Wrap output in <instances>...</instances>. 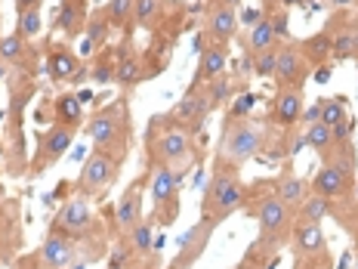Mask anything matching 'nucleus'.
Segmentation results:
<instances>
[{
	"label": "nucleus",
	"instance_id": "nucleus-10",
	"mask_svg": "<svg viewBox=\"0 0 358 269\" xmlns=\"http://www.w3.org/2000/svg\"><path fill=\"white\" fill-rule=\"evenodd\" d=\"M93 226V211H90L87 198L84 195H74L62 205V211H59L56 223L50 233H59V235H69V238H80L87 233V229Z\"/></svg>",
	"mask_w": 358,
	"mask_h": 269
},
{
	"label": "nucleus",
	"instance_id": "nucleus-21",
	"mask_svg": "<svg viewBox=\"0 0 358 269\" xmlns=\"http://www.w3.org/2000/svg\"><path fill=\"white\" fill-rule=\"evenodd\" d=\"M50 118L53 124H65L78 130L80 121H84V102H80L78 93H59L53 102H50Z\"/></svg>",
	"mask_w": 358,
	"mask_h": 269
},
{
	"label": "nucleus",
	"instance_id": "nucleus-9",
	"mask_svg": "<svg viewBox=\"0 0 358 269\" xmlns=\"http://www.w3.org/2000/svg\"><path fill=\"white\" fill-rule=\"evenodd\" d=\"M216 233V223L210 220H198L195 226L189 229L182 238H179L176 244V257L173 263H170V269H192L201 260V254L207 251V244H210V235Z\"/></svg>",
	"mask_w": 358,
	"mask_h": 269
},
{
	"label": "nucleus",
	"instance_id": "nucleus-13",
	"mask_svg": "<svg viewBox=\"0 0 358 269\" xmlns=\"http://www.w3.org/2000/svg\"><path fill=\"white\" fill-rule=\"evenodd\" d=\"M306 65L309 59L303 56V50L296 43H287L285 50H278V65H275L272 78L278 81V87H300L306 81Z\"/></svg>",
	"mask_w": 358,
	"mask_h": 269
},
{
	"label": "nucleus",
	"instance_id": "nucleus-18",
	"mask_svg": "<svg viewBox=\"0 0 358 269\" xmlns=\"http://www.w3.org/2000/svg\"><path fill=\"white\" fill-rule=\"evenodd\" d=\"M139 220H145L143 216V179H133L130 186L124 189L121 201H117V223H121V229H133Z\"/></svg>",
	"mask_w": 358,
	"mask_h": 269
},
{
	"label": "nucleus",
	"instance_id": "nucleus-22",
	"mask_svg": "<svg viewBox=\"0 0 358 269\" xmlns=\"http://www.w3.org/2000/svg\"><path fill=\"white\" fill-rule=\"evenodd\" d=\"M87 0H62L56 13V28L69 37H78L87 28Z\"/></svg>",
	"mask_w": 358,
	"mask_h": 269
},
{
	"label": "nucleus",
	"instance_id": "nucleus-48",
	"mask_svg": "<svg viewBox=\"0 0 358 269\" xmlns=\"http://www.w3.org/2000/svg\"><path fill=\"white\" fill-rule=\"evenodd\" d=\"M285 6H296V4H306V0H281Z\"/></svg>",
	"mask_w": 358,
	"mask_h": 269
},
{
	"label": "nucleus",
	"instance_id": "nucleus-3",
	"mask_svg": "<svg viewBox=\"0 0 358 269\" xmlns=\"http://www.w3.org/2000/svg\"><path fill=\"white\" fill-rule=\"evenodd\" d=\"M263 152V127L241 118V121H226L222 124V137L216 146V161L220 164H232L241 170L250 158Z\"/></svg>",
	"mask_w": 358,
	"mask_h": 269
},
{
	"label": "nucleus",
	"instance_id": "nucleus-49",
	"mask_svg": "<svg viewBox=\"0 0 358 269\" xmlns=\"http://www.w3.org/2000/svg\"><path fill=\"white\" fill-rule=\"evenodd\" d=\"M3 74H6V62L0 59V81H3Z\"/></svg>",
	"mask_w": 358,
	"mask_h": 269
},
{
	"label": "nucleus",
	"instance_id": "nucleus-35",
	"mask_svg": "<svg viewBox=\"0 0 358 269\" xmlns=\"http://www.w3.org/2000/svg\"><path fill=\"white\" fill-rule=\"evenodd\" d=\"M133 4H136V22L143 28H152L155 19H158V13H161L164 0H133Z\"/></svg>",
	"mask_w": 358,
	"mask_h": 269
},
{
	"label": "nucleus",
	"instance_id": "nucleus-11",
	"mask_svg": "<svg viewBox=\"0 0 358 269\" xmlns=\"http://www.w3.org/2000/svg\"><path fill=\"white\" fill-rule=\"evenodd\" d=\"M309 186H312V192H315V195H322L327 201L346 198L349 192H352V170L340 167V164H324V167L312 177Z\"/></svg>",
	"mask_w": 358,
	"mask_h": 269
},
{
	"label": "nucleus",
	"instance_id": "nucleus-30",
	"mask_svg": "<svg viewBox=\"0 0 358 269\" xmlns=\"http://www.w3.org/2000/svg\"><path fill=\"white\" fill-rule=\"evenodd\" d=\"M300 223H322L327 214H331V201L322 198V195H315V192H309V198L300 205Z\"/></svg>",
	"mask_w": 358,
	"mask_h": 269
},
{
	"label": "nucleus",
	"instance_id": "nucleus-6",
	"mask_svg": "<svg viewBox=\"0 0 358 269\" xmlns=\"http://www.w3.org/2000/svg\"><path fill=\"white\" fill-rule=\"evenodd\" d=\"M257 216H259V242L268 251H278L294 233V211L278 195H272L259 205Z\"/></svg>",
	"mask_w": 358,
	"mask_h": 269
},
{
	"label": "nucleus",
	"instance_id": "nucleus-36",
	"mask_svg": "<svg viewBox=\"0 0 358 269\" xmlns=\"http://www.w3.org/2000/svg\"><path fill=\"white\" fill-rule=\"evenodd\" d=\"M275 65H278V50H266V53L253 56V74L257 78H272L275 74Z\"/></svg>",
	"mask_w": 358,
	"mask_h": 269
},
{
	"label": "nucleus",
	"instance_id": "nucleus-5",
	"mask_svg": "<svg viewBox=\"0 0 358 269\" xmlns=\"http://www.w3.org/2000/svg\"><path fill=\"white\" fill-rule=\"evenodd\" d=\"M124 99L111 102L108 109H102L96 118H90L87 124V137L93 139L96 149H106L111 152L115 149L117 155L124 152V133H127V111H124Z\"/></svg>",
	"mask_w": 358,
	"mask_h": 269
},
{
	"label": "nucleus",
	"instance_id": "nucleus-28",
	"mask_svg": "<svg viewBox=\"0 0 358 269\" xmlns=\"http://www.w3.org/2000/svg\"><path fill=\"white\" fill-rule=\"evenodd\" d=\"M275 41H278V34H275L272 19H263L259 25H253V28H250L248 50H250L253 56H259V53H266V50H272V47H275Z\"/></svg>",
	"mask_w": 358,
	"mask_h": 269
},
{
	"label": "nucleus",
	"instance_id": "nucleus-17",
	"mask_svg": "<svg viewBox=\"0 0 358 269\" xmlns=\"http://www.w3.org/2000/svg\"><path fill=\"white\" fill-rule=\"evenodd\" d=\"M0 59H3L6 65H16V69H22L25 74H31V78H34V71H37L34 50L28 47L25 37H19V34L0 37Z\"/></svg>",
	"mask_w": 358,
	"mask_h": 269
},
{
	"label": "nucleus",
	"instance_id": "nucleus-37",
	"mask_svg": "<svg viewBox=\"0 0 358 269\" xmlns=\"http://www.w3.org/2000/svg\"><path fill=\"white\" fill-rule=\"evenodd\" d=\"M340 121H346V109L340 99H322V124L337 127Z\"/></svg>",
	"mask_w": 358,
	"mask_h": 269
},
{
	"label": "nucleus",
	"instance_id": "nucleus-52",
	"mask_svg": "<svg viewBox=\"0 0 358 269\" xmlns=\"http://www.w3.org/2000/svg\"><path fill=\"white\" fill-rule=\"evenodd\" d=\"M355 251H358V235H355Z\"/></svg>",
	"mask_w": 358,
	"mask_h": 269
},
{
	"label": "nucleus",
	"instance_id": "nucleus-16",
	"mask_svg": "<svg viewBox=\"0 0 358 269\" xmlns=\"http://www.w3.org/2000/svg\"><path fill=\"white\" fill-rule=\"evenodd\" d=\"M226 62H229V50L226 43H204L201 50V59H198V71L192 78V87H201V81H213L226 71Z\"/></svg>",
	"mask_w": 358,
	"mask_h": 269
},
{
	"label": "nucleus",
	"instance_id": "nucleus-23",
	"mask_svg": "<svg viewBox=\"0 0 358 269\" xmlns=\"http://www.w3.org/2000/svg\"><path fill=\"white\" fill-rule=\"evenodd\" d=\"M238 32V10H229V6H216L207 19V37L210 43H229Z\"/></svg>",
	"mask_w": 358,
	"mask_h": 269
},
{
	"label": "nucleus",
	"instance_id": "nucleus-33",
	"mask_svg": "<svg viewBox=\"0 0 358 269\" xmlns=\"http://www.w3.org/2000/svg\"><path fill=\"white\" fill-rule=\"evenodd\" d=\"M337 59H349V56H358V32L355 28H343L340 34H334V50H331Z\"/></svg>",
	"mask_w": 358,
	"mask_h": 269
},
{
	"label": "nucleus",
	"instance_id": "nucleus-2",
	"mask_svg": "<svg viewBox=\"0 0 358 269\" xmlns=\"http://www.w3.org/2000/svg\"><path fill=\"white\" fill-rule=\"evenodd\" d=\"M148 155L152 164H167L173 170H182L192 164V143H189V130L179 121L170 118H158L148 124Z\"/></svg>",
	"mask_w": 358,
	"mask_h": 269
},
{
	"label": "nucleus",
	"instance_id": "nucleus-51",
	"mask_svg": "<svg viewBox=\"0 0 358 269\" xmlns=\"http://www.w3.org/2000/svg\"><path fill=\"white\" fill-rule=\"evenodd\" d=\"M352 28H355V32H358V16H355V25H352Z\"/></svg>",
	"mask_w": 358,
	"mask_h": 269
},
{
	"label": "nucleus",
	"instance_id": "nucleus-29",
	"mask_svg": "<svg viewBox=\"0 0 358 269\" xmlns=\"http://www.w3.org/2000/svg\"><path fill=\"white\" fill-rule=\"evenodd\" d=\"M115 81H117L121 87L139 84V81H143V65H139V59L130 56V53L117 56V62H115Z\"/></svg>",
	"mask_w": 358,
	"mask_h": 269
},
{
	"label": "nucleus",
	"instance_id": "nucleus-34",
	"mask_svg": "<svg viewBox=\"0 0 358 269\" xmlns=\"http://www.w3.org/2000/svg\"><path fill=\"white\" fill-rule=\"evenodd\" d=\"M41 28H43V22H41V10H22L19 13V22H16V34L19 37H37L41 34Z\"/></svg>",
	"mask_w": 358,
	"mask_h": 269
},
{
	"label": "nucleus",
	"instance_id": "nucleus-15",
	"mask_svg": "<svg viewBox=\"0 0 358 269\" xmlns=\"http://www.w3.org/2000/svg\"><path fill=\"white\" fill-rule=\"evenodd\" d=\"M303 118V90L300 87H281L272 99V121L290 127Z\"/></svg>",
	"mask_w": 358,
	"mask_h": 269
},
{
	"label": "nucleus",
	"instance_id": "nucleus-14",
	"mask_svg": "<svg viewBox=\"0 0 358 269\" xmlns=\"http://www.w3.org/2000/svg\"><path fill=\"white\" fill-rule=\"evenodd\" d=\"M74 238L69 235H59V233H50L47 242L41 244L37 251V263L41 269H69L74 263Z\"/></svg>",
	"mask_w": 358,
	"mask_h": 269
},
{
	"label": "nucleus",
	"instance_id": "nucleus-38",
	"mask_svg": "<svg viewBox=\"0 0 358 269\" xmlns=\"http://www.w3.org/2000/svg\"><path fill=\"white\" fill-rule=\"evenodd\" d=\"M334 50V34L331 32H322V34H315L309 43H306V50H303V56H315V59H322L324 53H331Z\"/></svg>",
	"mask_w": 358,
	"mask_h": 269
},
{
	"label": "nucleus",
	"instance_id": "nucleus-42",
	"mask_svg": "<svg viewBox=\"0 0 358 269\" xmlns=\"http://www.w3.org/2000/svg\"><path fill=\"white\" fill-rule=\"evenodd\" d=\"M303 121H306V127L315 124V121H322V99H318L315 106H309V109L303 111Z\"/></svg>",
	"mask_w": 358,
	"mask_h": 269
},
{
	"label": "nucleus",
	"instance_id": "nucleus-39",
	"mask_svg": "<svg viewBox=\"0 0 358 269\" xmlns=\"http://www.w3.org/2000/svg\"><path fill=\"white\" fill-rule=\"evenodd\" d=\"M115 62L117 59H111V53L96 59V65H93V81L96 84H108V81L115 78Z\"/></svg>",
	"mask_w": 358,
	"mask_h": 269
},
{
	"label": "nucleus",
	"instance_id": "nucleus-19",
	"mask_svg": "<svg viewBox=\"0 0 358 269\" xmlns=\"http://www.w3.org/2000/svg\"><path fill=\"white\" fill-rule=\"evenodd\" d=\"M111 28H115V25H111L106 6L93 10V13L87 16V28H84V37H87V41H84V47H80V50H84L87 56L96 53V50H102V47H106V41H108V34H111Z\"/></svg>",
	"mask_w": 358,
	"mask_h": 269
},
{
	"label": "nucleus",
	"instance_id": "nucleus-43",
	"mask_svg": "<svg viewBox=\"0 0 358 269\" xmlns=\"http://www.w3.org/2000/svg\"><path fill=\"white\" fill-rule=\"evenodd\" d=\"M272 25H275V34L285 37L287 34V13H278V19H272Z\"/></svg>",
	"mask_w": 358,
	"mask_h": 269
},
{
	"label": "nucleus",
	"instance_id": "nucleus-7",
	"mask_svg": "<svg viewBox=\"0 0 358 269\" xmlns=\"http://www.w3.org/2000/svg\"><path fill=\"white\" fill-rule=\"evenodd\" d=\"M117 155L106 152V149H93L90 152V158L84 164V170H80V195L84 198H96V195H106L111 189V183L117 179Z\"/></svg>",
	"mask_w": 358,
	"mask_h": 269
},
{
	"label": "nucleus",
	"instance_id": "nucleus-45",
	"mask_svg": "<svg viewBox=\"0 0 358 269\" xmlns=\"http://www.w3.org/2000/svg\"><path fill=\"white\" fill-rule=\"evenodd\" d=\"M315 81L318 84H327V81H331V65H322V69L315 71Z\"/></svg>",
	"mask_w": 358,
	"mask_h": 269
},
{
	"label": "nucleus",
	"instance_id": "nucleus-4",
	"mask_svg": "<svg viewBox=\"0 0 358 269\" xmlns=\"http://www.w3.org/2000/svg\"><path fill=\"white\" fill-rule=\"evenodd\" d=\"M179 183L176 170L167 164H152V174H148V192H152V205H155V223L158 226H170V223L182 211V201H179Z\"/></svg>",
	"mask_w": 358,
	"mask_h": 269
},
{
	"label": "nucleus",
	"instance_id": "nucleus-50",
	"mask_svg": "<svg viewBox=\"0 0 358 269\" xmlns=\"http://www.w3.org/2000/svg\"><path fill=\"white\" fill-rule=\"evenodd\" d=\"M3 195H6V192H3V186H0V205H3Z\"/></svg>",
	"mask_w": 358,
	"mask_h": 269
},
{
	"label": "nucleus",
	"instance_id": "nucleus-12",
	"mask_svg": "<svg viewBox=\"0 0 358 269\" xmlns=\"http://www.w3.org/2000/svg\"><path fill=\"white\" fill-rule=\"evenodd\" d=\"M207 115H210V102H207L204 87H189L173 109V121H179L185 130H198L207 121Z\"/></svg>",
	"mask_w": 358,
	"mask_h": 269
},
{
	"label": "nucleus",
	"instance_id": "nucleus-44",
	"mask_svg": "<svg viewBox=\"0 0 358 269\" xmlns=\"http://www.w3.org/2000/svg\"><path fill=\"white\" fill-rule=\"evenodd\" d=\"M41 4L43 0H16V10H41Z\"/></svg>",
	"mask_w": 358,
	"mask_h": 269
},
{
	"label": "nucleus",
	"instance_id": "nucleus-32",
	"mask_svg": "<svg viewBox=\"0 0 358 269\" xmlns=\"http://www.w3.org/2000/svg\"><path fill=\"white\" fill-rule=\"evenodd\" d=\"M108 19H111V25H117V28H130V22L136 19V4L133 0H108Z\"/></svg>",
	"mask_w": 358,
	"mask_h": 269
},
{
	"label": "nucleus",
	"instance_id": "nucleus-47",
	"mask_svg": "<svg viewBox=\"0 0 358 269\" xmlns=\"http://www.w3.org/2000/svg\"><path fill=\"white\" fill-rule=\"evenodd\" d=\"M352 0H331V6H349Z\"/></svg>",
	"mask_w": 358,
	"mask_h": 269
},
{
	"label": "nucleus",
	"instance_id": "nucleus-46",
	"mask_svg": "<svg viewBox=\"0 0 358 269\" xmlns=\"http://www.w3.org/2000/svg\"><path fill=\"white\" fill-rule=\"evenodd\" d=\"M238 4H241V0H220V6H229V10H235Z\"/></svg>",
	"mask_w": 358,
	"mask_h": 269
},
{
	"label": "nucleus",
	"instance_id": "nucleus-8",
	"mask_svg": "<svg viewBox=\"0 0 358 269\" xmlns=\"http://www.w3.org/2000/svg\"><path fill=\"white\" fill-rule=\"evenodd\" d=\"M71 143H74V127L53 124L47 133H41V137H37V152H34L31 174L37 177V174H43L47 167H53V164L71 149Z\"/></svg>",
	"mask_w": 358,
	"mask_h": 269
},
{
	"label": "nucleus",
	"instance_id": "nucleus-25",
	"mask_svg": "<svg viewBox=\"0 0 358 269\" xmlns=\"http://www.w3.org/2000/svg\"><path fill=\"white\" fill-rule=\"evenodd\" d=\"M309 189H312V186L306 183L303 177H296V174H290V170H287V174L281 177V183H278V198L285 201L287 207H300L303 201L309 198Z\"/></svg>",
	"mask_w": 358,
	"mask_h": 269
},
{
	"label": "nucleus",
	"instance_id": "nucleus-20",
	"mask_svg": "<svg viewBox=\"0 0 358 269\" xmlns=\"http://www.w3.org/2000/svg\"><path fill=\"white\" fill-rule=\"evenodd\" d=\"M121 248H124L127 257H152V248H155V223L152 220H139L133 229H127Z\"/></svg>",
	"mask_w": 358,
	"mask_h": 269
},
{
	"label": "nucleus",
	"instance_id": "nucleus-40",
	"mask_svg": "<svg viewBox=\"0 0 358 269\" xmlns=\"http://www.w3.org/2000/svg\"><path fill=\"white\" fill-rule=\"evenodd\" d=\"M257 106V96L253 93H241L235 99V106L229 109V115H226V121H241V118H248V111Z\"/></svg>",
	"mask_w": 358,
	"mask_h": 269
},
{
	"label": "nucleus",
	"instance_id": "nucleus-41",
	"mask_svg": "<svg viewBox=\"0 0 358 269\" xmlns=\"http://www.w3.org/2000/svg\"><path fill=\"white\" fill-rule=\"evenodd\" d=\"M266 19V13L259 10V6H248L244 13H238V22H248V25L253 28V25H259V22Z\"/></svg>",
	"mask_w": 358,
	"mask_h": 269
},
{
	"label": "nucleus",
	"instance_id": "nucleus-1",
	"mask_svg": "<svg viewBox=\"0 0 358 269\" xmlns=\"http://www.w3.org/2000/svg\"><path fill=\"white\" fill-rule=\"evenodd\" d=\"M241 201H244V183L238 177V167L216 161L210 186H207L204 198H201V220H210L220 226L229 214H235L241 207Z\"/></svg>",
	"mask_w": 358,
	"mask_h": 269
},
{
	"label": "nucleus",
	"instance_id": "nucleus-24",
	"mask_svg": "<svg viewBox=\"0 0 358 269\" xmlns=\"http://www.w3.org/2000/svg\"><path fill=\"white\" fill-rule=\"evenodd\" d=\"M78 69H80V62H78V56L71 53L69 47H53L47 53V74H50V81H69V78H74L78 74Z\"/></svg>",
	"mask_w": 358,
	"mask_h": 269
},
{
	"label": "nucleus",
	"instance_id": "nucleus-31",
	"mask_svg": "<svg viewBox=\"0 0 358 269\" xmlns=\"http://www.w3.org/2000/svg\"><path fill=\"white\" fill-rule=\"evenodd\" d=\"M204 93H207V102H210V109H216V106H222V102H226L229 96L235 93V84H232V78H226V71H222L220 78L207 81Z\"/></svg>",
	"mask_w": 358,
	"mask_h": 269
},
{
	"label": "nucleus",
	"instance_id": "nucleus-27",
	"mask_svg": "<svg viewBox=\"0 0 358 269\" xmlns=\"http://www.w3.org/2000/svg\"><path fill=\"white\" fill-rule=\"evenodd\" d=\"M294 244L300 254H315L324 248V235L318 223H296L294 229Z\"/></svg>",
	"mask_w": 358,
	"mask_h": 269
},
{
	"label": "nucleus",
	"instance_id": "nucleus-26",
	"mask_svg": "<svg viewBox=\"0 0 358 269\" xmlns=\"http://www.w3.org/2000/svg\"><path fill=\"white\" fill-rule=\"evenodd\" d=\"M306 146L309 149H315L322 158H331V152H334V127H327V124H322V121H315V124H309L306 127Z\"/></svg>",
	"mask_w": 358,
	"mask_h": 269
}]
</instances>
